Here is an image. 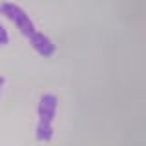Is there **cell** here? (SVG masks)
Segmentation results:
<instances>
[{"instance_id": "cell-1", "label": "cell", "mask_w": 146, "mask_h": 146, "mask_svg": "<svg viewBox=\"0 0 146 146\" xmlns=\"http://www.w3.org/2000/svg\"><path fill=\"white\" fill-rule=\"evenodd\" d=\"M58 100L53 93H44L38 100V124L35 137L40 143H48L53 139V119L57 115Z\"/></svg>"}, {"instance_id": "cell-2", "label": "cell", "mask_w": 146, "mask_h": 146, "mask_svg": "<svg viewBox=\"0 0 146 146\" xmlns=\"http://www.w3.org/2000/svg\"><path fill=\"white\" fill-rule=\"evenodd\" d=\"M0 15H4L7 20H11L27 40L38 31L35 27L33 20L29 18V15H27L20 6H17V4H13V2H0Z\"/></svg>"}, {"instance_id": "cell-3", "label": "cell", "mask_w": 146, "mask_h": 146, "mask_svg": "<svg viewBox=\"0 0 146 146\" xmlns=\"http://www.w3.org/2000/svg\"><path fill=\"white\" fill-rule=\"evenodd\" d=\"M29 44H31V48H33L40 57H44V58L53 57L55 51H57V46L53 44V40L49 38L48 35L40 33V31H36V33L29 38Z\"/></svg>"}, {"instance_id": "cell-4", "label": "cell", "mask_w": 146, "mask_h": 146, "mask_svg": "<svg viewBox=\"0 0 146 146\" xmlns=\"http://www.w3.org/2000/svg\"><path fill=\"white\" fill-rule=\"evenodd\" d=\"M9 42V35H7V29L0 24V46H6Z\"/></svg>"}, {"instance_id": "cell-5", "label": "cell", "mask_w": 146, "mask_h": 146, "mask_svg": "<svg viewBox=\"0 0 146 146\" xmlns=\"http://www.w3.org/2000/svg\"><path fill=\"white\" fill-rule=\"evenodd\" d=\"M4 84H6V80H4V77L0 75V93H2V88H4Z\"/></svg>"}]
</instances>
